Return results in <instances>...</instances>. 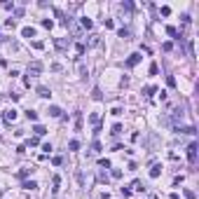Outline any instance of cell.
<instances>
[{
    "label": "cell",
    "instance_id": "d6986e66",
    "mask_svg": "<svg viewBox=\"0 0 199 199\" xmlns=\"http://www.w3.org/2000/svg\"><path fill=\"white\" fill-rule=\"evenodd\" d=\"M89 45H92V47L98 45V35H89Z\"/></svg>",
    "mask_w": 199,
    "mask_h": 199
},
{
    "label": "cell",
    "instance_id": "d4e9b609",
    "mask_svg": "<svg viewBox=\"0 0 199 199\" xmlns=\"http://www.w3.org/2000/svg\"><path fill=\"white\" fill-rule=\"evenodd\" d=\"M33 47H35V49H42V47H45V42H40V40H35V42H33Z\"/></svg>",
    "mask_w": 199,
    "mask_h": 199
},
{
    "label": "cell",
    "instance_id": "9a60e30c",
    "mask_svg": "<svg viewBox=\"0 0 199 199\" xmlns=\"http://www.w3.org/2000/svg\"><path fill=\"white\" fill-rule=\"evenodd\" d=\"M75 129H82V115L80 113L75 115Z\"/></svg>",
    "mask_w": 199,
    "mask_h": 199
},
{
    "label": "cell",
    "instance_id": "7402d4cb",
    "mask_svg": "<svg viewBox=\"0 0 199 199\" xmlns=\"http://www.w3.org/2000/svg\"><path fill=\"white\" fill-rule=\"evenodd\" d=\"M75 52H77V54H84V45L77 42V45H75Z\"/></svg>",
    "mask_w": 199,
    "mask_h": 199
},
{
    "label": "cell",
    "instance_id": "6da1fadb",
    "mask_svg": "<svg viewBox=\"0 0 199 199\" xmlns=\"http://www.w3.org/2000/svg\"><path fill=\"white\" fill-rule=\"evenodd\" d=\"M40 73H42V63H40V61L28 63V75H40Z\"/></svg>",
    "mask_w": 199,
    "mask_h": 199
},
{
    "label": "cell",
    "instance_id": "ac0fdd59",
    "mask_svg": "<svg viewBox=\"0 0 199 199\" xmlns=\"http://www.w3.org/2000/svg\"><path fill=\"white\" fill-rule=\"evenodd\" d=\"M98 164H101V169H110V159H101Z\"/></svg>",
    "mask_w": 199,
    "mask_h": 199
},
{
    "label": "cell",
    "instance_id": "2e32d148",
    "mask_svg": "<svg viewBox=\"0 0 199 199\" xmlns=\"http://www.w3.org/2000/svg\"><path fill=\"white\" fill-rule=\"evenodd\" d=\"M68 148H70V150H77V148H80V141H75V138H73V141L68 143Z\"/></svg>",
    "mask_w": 199,
    "mask_h": 199
},
{
    "label": "cell",
    "instance_id": "7a4b0ae2",
    "mask_svg": "<svg viewBox=\"0 0 199 199\" xmlns=\"http://www.w3.org/2000/svg\"><path fill=\"white\" fill-rule=\"evenodd\" d=\"M3 120H5L7 124H10V122H14V120H16V110H14V108H10V110H5V113H3Z\"/></svg>",
    "mask_w": 199,
    "mask_h": 199
},
{
    "label": "cell",
    "instance_id": "cb8c5ba5",
    "mask_svg": "<svg viewBox=\"0 0 199 199\" xmlns=\"http://www.w3.org/2000/svg\"><path fill=\"white\" fill-rule=\"evenodd\" d=\"M42 26H45V28H52V26H54V21H52V19H45V21H42Z\"/></svg>",
    "mask_w": 199,
    "mask_h": 199
},
{
    "label": "cell",
    "instance_id": "5b68a950",
    "mask_svg": "<svg viewBox=\"0 0 199 199\" xmlns=\"http://www.w3.org/2000/svg\"><path fill=\"white\" fill-rule=\"evenodd\" d=\"M21 35H24V38H28V40H31V38H35V28H33V26H26V28L21 31Z\"/></svg>",
    "mask_w": 199,
    "mask_h": 199
},
{
    "label": "cell",
    "instance_id": "ba28073f",
    "mask_svg": "<svg viewBox=\"0 0 199 199\" xmlns=\"http://www.w3.org/2000/svg\"><path fill=\"white\" fill-rule=\"evenodd\" d=\"M159 173H162V166H159V164H155V166L150 169V178H159Z\"/></svg>",
    "mask_w": 199,
    "mask_h": 199
},
{
    "label": "cell",
    "instance_id": "4fadbf2b",
    "mask_svg": "<svg viewBox=\"0 0 199 199\" xmlns=\"http://www.w3.org/2000/svg\"><path fill=\"white\" fill-rule=\"evenodd\" d=\"M129 28H120V38H124V40H129Z\"/></svg>",
    "mask_w": 199,
    "mask_h": 199
},
{
    "label": "cell",
    "instance_id": "5bb4252c",
    "mask_svg": "<svg viewBox=\"0 0 199 199\" xmlns=\"http://www.w3.org/2000/svg\"><path fill=\"white\" fill-rule=\"evenodd\" d=\"M24 187H26V190H35V187H38V183H35V180H28V183H24Z\"/></svg>",
    "mask_w": 199,
    "mask_h": 199
},
{
    "label": "cell",
    "instance_id": "603a6c76",
    "mask_svg": "<svg viewBox=\"0 0 199 199\" xmlns=\"http://www.w3.org/2000/svg\"><path fill=\"white\" fill-rule=\"evenodd\" d=\"M82 26H84V28H92V19H87V16H84V19H82Z\"/></svg>",
    "mask_w": 199,
    "mask_h": 199
},
{
    "label": "cell",
    "instance_id": "52a82bcc",
    "mask_svg": "<svg viewBox=\"0 0 199 199\" xmlns=\"http://www.w3.org/2000/svg\"><path fill=\"white\" fill-rule=\"evenodd\" d=\"M49 115L52 117H61V108L59 105H49Z\"/></svg>",
    "mask_w": 199,
    "mask_h": 199
},
{
    "label": "cell",
    "instance_id": "8992f818",
    "mask_svg": "<svg viewBox=\"0 0 199 199\" xmlns=\"http://www.w3.org/2000/svg\"><path fill=\"white\" fill-rule=\"evenodd\" d=\"M38 96H42V98H49V96H52V92H49L47 87H38Z\"/></svg>",
    "mask_w": 199,
    "mask_h": 199
},
{
    "label": "cell",
    "instance_id": "ffe728a7",
    "mask_svg": "<svg viewBox=\"0 0 199 199\" xmlns=\"http://www.w3.org/2000/svg\"><path fill=\"white\" fill-rule=\"evenodd\" d=\"M117 134H122V124H115L113 126V136H117Z\"/></svg>",
    "mask_w": 199,
    "mask_h": 199
},
{
    "label": "cell",
    "instance_id": "8fae6325",
    "mask_svg": "<svg viewBox=\"0 0 199 199\" xmlns=\"http://www.w3.org/2000/svg\"><path fill=\"white\" fill-rule=\"evenodd\" d=\"M26 117H28L31 122H35V120H38V113H35V110H26Z\"/></svg>",
    "mask_w": 199,
    "mask_h": 199
},
{
    "label": "cell",
    "instance_id": "277c9868",
    "mask_svg": "<svg viewBox=\"0 0 199 199\" xmlns=\"http://www.w3.org/2000/svg\"><path fill=\"white\" fill-rule=\"evenodd\" d=\"M138 61H141V54H131V56L126 59V66H129V68H134Z\"/></svg>",
    "mask_w": 199,
    "mask_h": 199
},
{
    "label": "cell",
    "instance_id": "484cf974",
    "mask_svg": "<svg viewBox=\"0 0 199 199\" xmlns=\"http://www.w3.org/2000/svg\"><path fill=\"white\" fill-rule=\"evenodd\" d=\"M159 12H162V14H164V16H169V14H171V7H162Z\"/></svg>",
    "mask_w": 199,
    "mask_h": 199
},
{
    "label": "cell",
    "instance_id": "3957f363",
    "mask_svg": "<svg viewBox=\"0 0 199 199\" xmlns=\"http://www.w3.org/2000/svg\"><path fill=\"white\" fill-rule=\"evenodd\" d=\"M187 159L190 162L197 159V143H190V145H187Z\"/></svg>",
    "mask_w": 199,
    "mask_h": 199
},
{
    "label": "cell",
    "instance_id": "30bf717a",
    "mask_svg": "<svg viewBox=\"0 0 199 199\" xmlns=\"http://www.w3.org/2000/svg\"><path fill=\"white\" fill-rule=\"evenodd\" d=\"M33 131H35V136H45V131H47V129H45L42 124H35V129H33Z\"/></svg>",
    "mask_w": 199,
    "mask_h": 199
},
{
    "label": "cell",
    "instance_id": "9c48e42d",
    "mask_svg": "<svg viewBox=\"0 0 199 199\" xmlns=\"http://www.w3.org/2000/svg\"><path fill=\"white\" fill-rule=\"evenodd\" d=\"M59 185H61V178H59V176H54V187H52V194H56V192H59Z\"/></svg>",
    "mask_w": 199,
    "mask_h": 199
},
{
    "label": "cell",
    "instance_id": "44dd1931",
    "mask_svg": "<svg viewBox=\"0 0 199 199\" xmlns=\"http://www.w3.org/2000/svg\"><path fill=\"white\" fill-rule=\"evenodd\" d=\"M131 187H136L138 192H143V190H145V187H143V185H141V180H134V185H131Z\"/></svg>",
    "mask_w": 199,
    "mask_h": 199
},
{
    "label": "cell",
    "instance_id": "7c38bea8",
    "mask_svg": "<svg viewBox=\"0 0 199 199\" xmlns=\"http://www.w3.org/2000/svg\"><path fill=\"white\" fill-rule=\"evenodd\" d=\"M54 45H56V49H66V47H68L66 40H54Z\"/></svg>",
    "mask_w": 199,
    "mask_h": 199
},
{
    "label": "cell",
    "instance_id": "e0dca14e",
    "mask_svg": "<svg viewBox=\"0 0 199 199\" xmlns=\"http://www.w3.org/2000/svg\"><path fill=\"white\" fill-rule=\"evenodd\" d=\"M166 33H169V35H173V38H178V31H176L173 26H166Z\"/></svg>",
    "mask_w": 199,
    "mask_h": 199
}]
</instances>
